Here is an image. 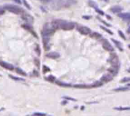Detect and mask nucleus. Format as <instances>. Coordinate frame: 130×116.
<instances>
[{
    "instance_id": "1a4fd4ad",
    "label": "nucleus",
    "mask_w": 130,
    "mask_h": 116,
    "mask_svg": "<svg viewBox=\"0 0 130 116\" xmlns=\"http://www.w3.org/2000/svg\"><path fill=\"white\" fill-rule=\"evenodd\" d=\"M113 79V76L110 73L105 74L101 77L100 81L102 83H107Z\"/></svg>"
},
{
    "instance_id": "c756f323",
    "label": "nucleus",
    "mask_w": 130,
    "mask_h": 116,
    "mask_svg": "<svg viewBox=\"0 0 130 116\" xmlns=\"http://www.w3.org/2000/svg\"><path fill=\"white\" fill-rule=\"evenodd\" d=\"M34 64L38 68H39V67H40V61L37 58H35L34 59Z\"/></svg>"
},
{
    "instance_id": "4be33fe9",
    "label": "nucleus",
    "mask_w": 130,
    "mask_h": 116,
    "mask_svg": "<svg viewBox=\"0 0 130 116\" xmlns=\"http://www.w3.org/2000/svg\"><path fill=\"white\" fill-rule=\"evenodd\" d=\"M103 85V83L101 82V81H96L93 84H92V85H91V88H98V87H100Z\"/></svg>"
},
{
    "instance_id": "a18cd8bd",
    "label": "nucleus",
    "mask_w": 130,
    "mask_h": 116,
    "mask_svg": "<svg viewBox=\"0 0 130 116\" xmlns=\"http://www.w3.org/2000/svg\"><path fill=\"white\" fill-rule=\"evenodd\" d=\"M3 110V108H2V110H0V111H1V110Z\"/></svg>"
},
{
    "instance_id": "412c9836",
    "label": "nucleus",
    "mask_w": 130,
    "mask_h": 116,
    "mask_svg": "<svg viewBox=\"0 0 130 116\" xmlns=\"http://www.w3.org/2000/svg\"><path fill=\"white\" fill-rule=\"evenodd\" d=\"M129 89V88H126V87H121V88H115V89H113L114 91L115 92H121V91H128Z\"/></svg>"
},
{
    "instance_id": "6ab92c4d",
    "label": "nucleus",
    "mask_w": 130,
    "mask_h": 116,
    "mask_svg": "<svg viewBox=\"0 0 130 116\" xmlns=\"http://www.w3.org/2000/svg\"><path fill=\"white\" fill-rule=\"evenodd\" d=\"M56 84L57 85H60L61 87H64V88H68V87H71V85L70 84H68V83H66V82H61V81H58V80H56Z\"/></svg>"
},
{
    "instance_id": "7c9ffc66",
    "label": "nucleus",
    "mask_w": 130,
    "mask_h": 116,
    "mask_svg": "<svg viewBox=\"0 0 130 116\" xmlns=\"http://www.w3.org/2000/svg\"><path fill=\"white\" fill-rule=\"evenodd\" d=\"M35 51L36 52L37 54H38L39 55H41V49H40V47H39V45H36V48H35Z\"/></svg>"
},
{
    "instance_id": "37998d69",
    "label": "nucleus",
    "mask_w": 130,
    "mask_h": 116,
    "mask_svg": "<svg viewBox=\"0 0 130 116\" xmlns=\"http://www.w3.org/2000/svg\"><path fill=\"white\" fill-rule=\"evenodd\" d=\"M102 1H103V2H108L109 0H102Z\"/></svg>"
},
{
    "instance_id": "f704fd0d",
    "label": "nucleus",
    "mask_w": 130,
    "mask_h": 116,
    "mask_svg": "<svg viewBox=\"0 0 130 116\" xmlns=\"http://www.w3.org/2000/svg\"><path fill=\"white\" fill-rule=\"evenodd\" d=\"M45 113H42V112H35L33 113V115H46Z\"/></svg>"
},
{
    "instance_id": "5701e85b",
    "label": "nucleus",
    "mask_w": 130,
    "mask_h": 116,
    "mask_svg": "<svg viewBox=\"0 0 130 116\" xmlns=\"http://www.w3.org/2000/svg\"><path fill=\"white\" fill-rule=\"evenodd\" d=\"M16 72L17 73H19V74L21 75L24 76V77L27 76V74H26V72L23 70H22L21 68H16Z\"/></svg>"
},
{
    "instance_id": "a19ab883",
    "label": "nucleus",
    "mask_w": 130,
    "mask_h": 116,
    "mask_svg": "<svg viewBox=\"0 0 130 116\" xmlns=\"http://www.w3.org/2000/svg\"><path fill=\"white\" fill-rule=\"evenodd\" d=\"M87 103L91 104V103H98V101H93V102H88Z\"/></svg>"
},
{
    "instance_id": "423d86ee",
    "label": "nucleus",
    "mask_w": 130,
    "mask_h": 116,
    "mask_svg": "<svg viewBox=\"0 0 130 116\" xmlns=\"http://www.w3.org/2000/svg\"><path fill=\"white\" fill-rule=\"evenodd\" d=\"M77 31H79L81 34L84 35H90L91 33V30L87 26H78L76 27Z\"/></svg>"
},
{
    "instance_id": "20e7f679",
    "label": "nucleus",
    "mask_w": 130,
    "mask_h": 116,
    "mask_svg": "<svg viewBox=\"0 0 130 116\" xmlns=\"http://www.w3.org/2000/svg\"><path fill=\"white\" fill-rule=\"evenodd\" d=\"M109 61L111 64L112 66L116 68L120 67V62L119 60V57L115 53H112L110 54Z\"/></svg>"
},
{
    "instance_id": "2eb2a0df",
    "label": "nucleus",
    "mask_w": 130,
    "mask_h": 116,
    "mask_svg": "<svg viewBox=\"0 0 130 116\" xmlns=\"http://www.w3.org/2000/svg\"><path fill=\"white\" fill-rule=\"evenodd\" d=\"M119 68H116V67H114V66H112L110 68L108 69V71L110 72V73L111 75H112L113 76L114 75H116L117 74L118 72H119Z\"/></svg>"
},
{
    "instance_id": "9b49d317",
    "label": "nucleus",
    "mask_w": 130,
    "mask_h": 116,
    "mask_svg": "<svg viewBox=\"0 0 130 116\" xmlns=\"http://www.w3.org/2000/svg\"><path fill=\"white\" fill-rule=\"evenodd\" d=\"M0 66L8 70H14V66L12 64L8 63L5 62V61H0Z\"/></svg>"
},
{
    "instance_id": "e433bc0d",
    "label": "nucleus",
    "mask_w": 130,
    "mask_h": 116,
    "mask_svg": "<svg viewBox=\"0 0 130 116\" xmlns=\"http://www.w3.org/2000/svg\"><path fill=\"white\" fill-rule=\"evenodd\" d=\"M39 1H40L41 2L43 3H48L50 2V0H39Z\"/></svg>"
},
{
    "instance_id": "6e6552de",
    "label": "nucleus",
    "mask_w": 130,
    "mask_h": 116,
    "mask_svg": "<svg viewBox=\"0 0 130 116\" xmlns=\"http://www.w3.org/2000/svg\"><path fill=\"white\" fill-rule=\"evenodd\" d=\"M43 37V43L44 48L46 50H48L50 48V37L42 36Z\"/></svg>"
},
{
    "instance_id": "c85d7f7f",
    "label": "nucleus",
    "mask_w": 130,
    "mask_h": 116,
    "mask_svg": "<svg viewBox=\"0 0 130 116\" xmlns=\"http://www.w3.org/2000/svg\"><path fill=\"white\" fill-rule=\"evenodd\" d=\"M118 33H119V35L120 37H121V38H122L123 40H126V36H125V35L124 34V33L122 32V31H121V30H119L118 31Z\"/></svg>"
},
{
    "instance_id": "ea45409f",
    "label": "nucleus",
    "mask_w": 130,
    "mask_h": 116,
    "mask_svg": "<svg viewBox=\"0 0 130 116\" xmlns=\"http://www.w3.org/2000/svg\"><path fill=\"white\" fill-rule=\"evenodd\" d=\"M14 1H15V2H17V3H19V4H20V3H21V1H20V0H14Z\"/></svg>"
},
{
    "instance_id": "a211bd4d",
    "label": "nucleus",
    "mask_w": 130,
    "mask_h": 116,
    "mask_svg": "<svg viewBox=\"0 0 130 116\" xmlns=\"http://www.w3.org/2000/svg\"><path fill=\"white\" fill-rule=\"evenodd\" d=\"M112 41L113 42H114V43H115V45H116L117 47L118 48V49H119L121 51H122L123 50V49H122V44H121V43L120 42H119V41L116 40H114V39H112Z\"/></svg>"
},
{
    "instance_id": "393cba45",
    "label": "nucleus",
    "mask_w": 130,
    "mask_h": 116,
    "mask_svg": "<svg viewBox=\"0 0 130 116\" xmlns=\"http://www.w3.org/2000/svg\"><path fill=\"white\" fill-rule=\"evenodd\" d=\"M9 77H10L12 79L14 80H16V81H24L25 80L24 78H19V77H15V76H13V75H9Z\"/></svg>"
},
{
    "instance_id": "39448f33",
    "label": "nucleus",
    "mask_w": 130,
    "mask_h": 116,
    "mask_svg": "<svg viewBox=\"0 0 130 116\" xmlns=\"http://www.w3.org/2000/svg\"><path fill=\"white\" fill-rule=\"evenodd\" d=\"M101 42H102V47L105 50H107L109 52H113L114 50V47H112L109 40L107 39H102L101 40Z\"/></svg>"
},
{
    "instance_id": "f3484780",
    "label": "nucleus",
    "mask_w": 130,
    "mask_h": 116,
    "mask_svg": "<svg viewBox=\"0 0 130 116\" xmlns=\"http://www.w3.org/2000/svg\"><path fill=\"white\" fill-rule=\"evenodd\" d=\"M22 27H24V29H26V30H28V31H29L33 35H34L35 37H36L37 38V35L36 34V33L34 32V31H32V27H31V26H30L29 24H24V25H22Z\"/></svg>"
},
{
    "instance_id": "ddd939ff",
    "label": "nucleus",
    "mask_w": 130,
    "mask_h": 116,
    "mask_svg": "<svg viewBox=\"0 0 130 116\" xmlns=\"http://www.w3.org/2000/svg\"><path fill=\"white\" fill-rule=\"evenodd\" d=\"M122 10H123V8H122V7L118 5L114 6V7H112L110 8V11H111L112 13H114V14H119V13H121L122 11Z\"/></svg>"
},
{
    "instance_id": "bb28decb",
    "label": "nucleus",
    "mask_w": 130,
    "mask_h": 116,
    "mask_svg": "<svg viewBox=\"0 0 130 116\" xmlns=\"http://www.w3.org/2000/svg\"><path fill=\"white\" fill-rule=\"evenodd\" d=\"M100 27H101V29H102V30H104L105 31H106V32L108 33H109V34H110V35H113V33L112 32V31H110V30H109V29L106 28L105 27H104V26H100Z\"/></svg>"
},
{
    "instance_id": "cd10ccee",
    "label": "nucleus",
    "mask_w": 130,
    "mask_h": 116,
    "mask_svg": "<svg viewBox=\"0 0 130 116\" xmlns=\"http://www.w3.org/2000/svg\"><path fill=\"white\" fill-rule=\"evenodd\" d=\"M22 2H23V3H24V5H25V7H26L27 8H28L29 10H31V6H30V5L29 4L28 2L26 1V0H22Z\"/></svg>"
},
{
    "instance_id": "dca6fc26",
    "label": "nucleus",
    "mask_w": 130,
    "mask_h": 116,
    "mask_svg": "<svg viewBox=\"0 0 130 116\" xmlns=\"http://www.w3.org/2000/svg\"><path fill=\"white\" fill-rule=\"evenodd\" d=\"M74 88L76 89H88V88H91V86L86 84H76L74 85Z\"/></svg>"
},
{
    "instance_id": "c9c22d12",
    "label": "nucleus",
    "mask_w": 130,
    "mask_h": 116,
    "mask_svg": "<svg viewBox=\"0 0 130 116\" xmlns=\"http://www.w3.org/2000/svg\"><path fill=\"white\" fill-rule=\"evenodd\" d=\"M4 14H5L4 8H2V7H0V15H3Z\"/></svg>"
},
{
    "instance_id": "473e14b6",
    "label": "nucleus",
    "mask_w": 130,
    "mask_h": 116,
    "mask_svg": "<svg viewBox=\"0 0 130 116\" xmlns=\"http://www.w3.org/2000/svg\"><path fill=\"white\" fill-rule=\"evenodd\" d=\"M43 68V73H46V72H50V69L48 67H47L46 66H45V65H44Z\"/></svg>"
},
{
    "instance_id": "72a5a7b5",
    "label": "nucleus",
    "mask_w": 130,
    "mask_h": 116,
    "mask_svg": "<svg viewBox=\"0 0 130 116\" xmlns=\"http://www.w3.org/2000/svg\"><path fill=\"white\" fill-rule=\"evenodd\" d=\"M63 98L66 99V100H71V101H76L77 100L75 98H73L71 97H69V96H63Z\"/></svg>"
},
{
    "instance_id": "2f4dec72",
    "label": "nucleus",
    "mask_w": 130,
    "mask_h": 116,
    "mask_svg": "<svg viewBox=\"0 0 130 116\" xmlns=\"http://www.w3.org/2000/svg\"><path fill=\"white\" fill-rule=\"evenodd\" d=\"M130 80L129 77H125V78H122V80H121L120 82L121 83H124V82H128Z\"/></svg>"
},
{
    "instance_id": "4468645a",
    "label": "nucleus",
    "mask_w": 130,
    "mask_h": 116,
    "mask_svg": "<svg viewBox=\"0 0 130 116\" xmlns=\"http://www.w3.org/2000/svg\"><path fill=\"white\" fill-rule=\"evenodd\" d=\"M46 56L47 57L50 58V59H57V58L60 57V55L58 52H51L48 53L46 55Z\"/></svg>"
},
{
    "instance_id": "58836bf2",
    "label": "nucleus",
    "mask_w": 130,
    "mask_h": 116,
    "mask_svg": "<svg viewBox=\"0 0 130 116\" xmlns=\"http://www.w3.org/2000/svg\"><path fill=\"white\" fill-rule=\"evenodd\" d=\"M83 19H91V16H88V15H85V16H83Z\"/></svg>"
},
{
    "instance_id": "c03bdc74",
    "label": "nucleus",
    "mask_w": 130,
    "mask_h": 116,
    "mask_svg": "<svg viewBox=\"0 0 130 116\" xmlns=\"http://www.w3.org/2000/svg\"><path fill=\"white\" fill-rule=\"evenodd\" d=\"M83 108H84V107H83V106H82V107H81V110H83Z\"/></svg>"
},
{
    "instance_id": "f8f14e48",
    "label": "nucleus",
    "mask_w": 130,
    "mask_h": 116,
    "mask_svg": "<svg viewBox=\"0 0 130 116\" xmlns=\"http://www.w3.org/2000/svg\"><path fill=\"white\" fill-rule=\"evenodd\" d=\"M118 17L124 21L129 22L130 19V14L129 13H119Z\"/></svg>"
},
{
    "instance_id": "a878e982",
    "label": "nucleus",
    "mask_w": 130,
    "mask_h": 116,
    "mask_svg": "<svg viewBox=\"0 0 130 116\" xmlns=\"http://www.w3.org/2000/svg\"><path fill=\"white\" fill-rule=\"evenodd\" d=\"M114 110H129L130 109L129 107H114Z\"/></svg>"
},
{
    "instance_id": "4c0bfd02",
    "label": "nucleus",
    "mask_w": 130,
    "mask_h": 116,
    "mask_svg": "<svg viewBox=\"0 0 130 116\" xmlns=\"http://www.w3.org/2000/svg\"><path fill=\"white\" fill-rule=\"evenodd\" d=\"M99 19V20H100L101 21H102V22H103V24H105V25H106V26H110V24H107V23L105 21H104V20H102V19Z\"/></svg>"
},
{
    "instance_id": "b1692460",
    "label": "nucleus",
    "mask_w": 130,
    "mask_h": 116,
    "mask_svg": "<svg viewBox=\"0 0 130 116\" xmlns=\"http://www.w3.org/2000/svg\"><path fill=\"white\" fill-rule=\"evenodd\" d=\"M45 79L46 80L49 81V82H54L55 81V80H56V78H55L54 76L51 75H49L48 77H45Z\"/></svg>"
},
{
    "instance_id": "7ed1b4c3",
    "label": "nucleus",
    "mask_w": 130,
    "mask_h": 116,
    "mask_svg": "<svg viewBox=\"0 0 130 116\" xmlns=\"http://www.w3.org/2000/svg\"><path fill=\"white\" fill-rule=\"evenodd\" d=\"M55 29L52 26H50L48 23H46L43 26L42 31V36L45 37H50L53 33H55Z\"/></svg>"
},
{
    "instance_id": "79ce46f5",
    "label": "nucleus",
    "mask_w": 130,
    "mask_h": 116,
    "mask_svg": "<svg viewBox=\"0 0 130 116\" xmlns=\"http://www.w3.org/2000/svg\"><path fill=\"white\" fill-rule=\"evenodd\" d=\"M107 18L109 19H111V18H110V16H109V15H107Z\"/></svg>"
},
{
    "instance_id": "9d476101",
    "label": "nucleus",
    "mask_w": 130,
    "mask_h": 116,
    "mask_svg": "<svg viewBox=\"0 0 130 116\" xmlns=\"http://www.w3.org/2000/svg\"><path fill=\"white\" fill-rule=\"evenodd\" d=\"M22 19L25 20L26 22H27L29 25L32 24L34 22V18L32 17V16H31V15L27 14H24L22 16Z\"/></svg>"
},
{
    "instance_id": "aec40b11",
    "label": "nucleus",
    "mask_w": 130,
    "mask_h": 116,
    "mask_svg": "<svg viewBox=\"0 0 130 116\" xmlns=\"http://www.w3.org/2000/svg\"><path fill=\"white\" fill-rule=\"evenodd\" d=\"M90 37L91 38H97V39H100V38H102V35H100V33L97 32H93L92 33H90Z\"/></svg>"
},
{
    "instance_id": "f03ea898",
    "label": "nucleus",
    "mask_w": 130,
    "mask_h": 116,
    "mask_svg": "<svg viewBox=\"0 0 130 116\" xmlns=\"http://www.w3.org/2000/svg\"><path fill=\"white\" fill-rule=\"evenodd\" d=\"M4 9H6L8 12L15 14H20L24 12V10L19 6L15 5L7 4L4 6Z\"/></svg>"
},
{
    "instance_id": "f257e3e1",
    "label": "nucleus",
    "mask_w": 130,
    "mask_h": 116,
    "mask_svg": "<svg viewBox=\"0 0 130 116\" xmlns=\"http://www.w3.org/2000/svg\"><path fill=\"white\" fill-rule=\"evenodd\" d=\"M51 26L56 30L60 28L64 31H71L75 27L76 24L73 22H69L63 20H55L52 22Z\"/></svg>"
},
{
    "instance_id": "0eeeda50",
    "label": "nucleus",
    "mask_w": 130,
    "mask_h": 116,
    "mask_svg": "<svg viewBox=\"0 0 130 116\" xmlns=\"http://www.w3.org/2000/svg\"><path fill=\"white\" fill-rule=\"evenodd\" d=\"M88 4H89V5L90 6V7H92L93 8H94V9L95 10L96 12H97L98 14H99L100 15H105L104 12H103V11L101 10L100 9H99L98 5L97 4V3H96V2H95L94 1H93V0H89Z\"/></svg>"
}]
</instances>
